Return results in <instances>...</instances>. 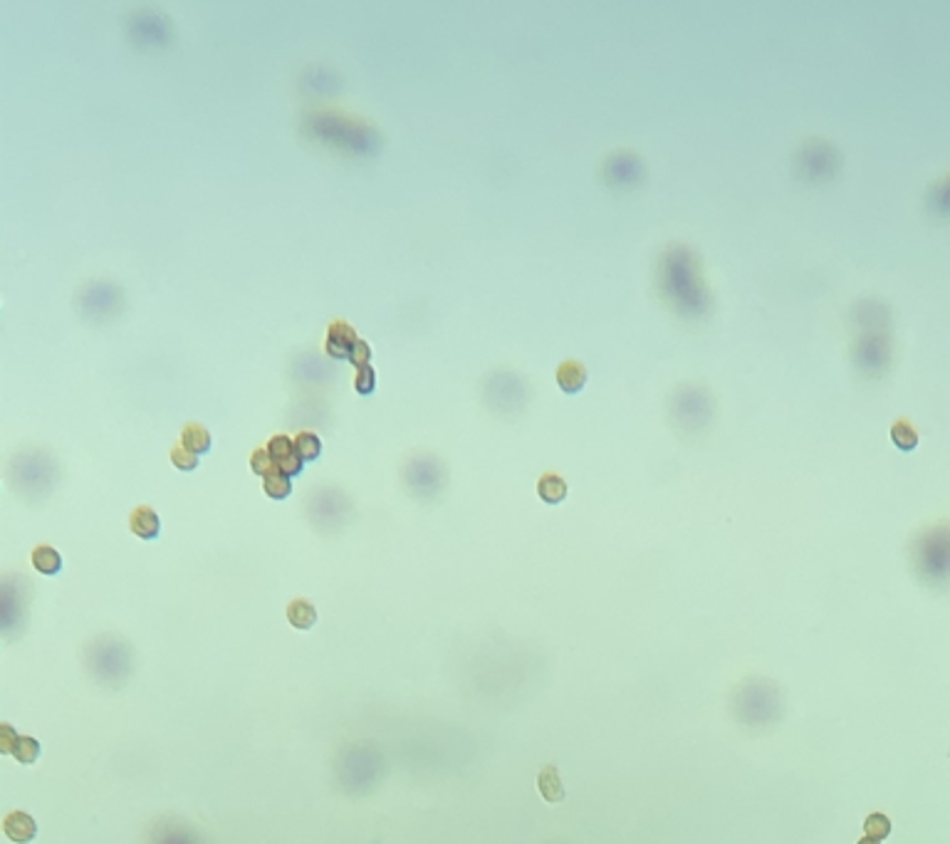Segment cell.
<instances>
[{
  "mask_svg": "<svg viewBox=\"0 0 950 844\" xmlns=\"http://www.w3.org/2000/svg\"><path fill=\"white\" fill-rule=\"evenodd\" d=\"M171 463L176 465L178 470H193L198 465V455L193 451H188L186 446H173L171 448Z\"/></svg>",
  "mask_w": 950,
  "mask_h": 844,
  "instance_id": "obj_21",
  "label": "cell"
},
{
  "mask_svg": "<svg viewBox=\"0 0 950 844\" xmlns=\"http://www.w3.org/2000/svg\"><path fill=\"white\" fill-rule=\"evenodd\" d=\"M265 448L270 451V455H273L275 465H283L285 460H290V458H295V455H300V453H297V448H295V441L290 439V436H285V434L273 436V439L268 441V446H265Z\"/></svg>",
  "mask_w": 950,
  "mask_h": 844,
  "instance_id": "obj_12",
  "label": "cell"
},
{
  "mask_svg": "<svg viewBox=\"0 0 950 844\" xmlns=\"http://www.w3.org/2000/svg\"><path fill=\"white\" fill-rule=\"evenodd\" d=\"M537 785H540V793H542V797H545L547 802L557 805V802H562V800H565V785H562L560 773H557L555 765H547V768H542L540 778H537Z\"/></svg>",
  "mask_w": 950,
  "mask_h": 844,
  "instance_id": "obj_8",
  "label": "cell"
},
{
  "mask_svg": "<svg viewBox=\"0 0 950 844\" xmlns=\"http://www.w3.org/2000/svg\"><path fill=\"white\" fill-rule=\"evenodd\" d=\"M357 342H359V337H357V329H354L352 324L337 319V322L329 324L324 349H327V354L332 359H349V354H352V349H354V344H357Z\"/></svg>",
  "mask_w": 950,
  "mask_h": 844,
  "instance_id": "obj_2",
  "label": "cell"
},
{
  "mask_svg": "<svg viewBox=\"0 0 950 844\" xmlns=\"http://www.w3.org/2000/svg\"><path fill=\"white\" fill-rule=\"evenodd\" d=\"M3 832H6V837L11 839V842L27 844V842H32V839H35L37 824H35V819H32L30 814L18 809V812H11L6 817V822H3Z\"/></svg>",
  "mask_w": 950,
  "mask_h": 844,
  "instance_id": "obj_4",
  "label": "cell"
},
{
  "mask_svg": "<svg viewBox=\"0 0 950 844\" xmlns=\"http://www.w3.org/2000/svg\"><path fill=\"white\" fill-rule=\"evenodd\" d=\"M263 488H265V493L273 498V501H285V498L292 493V480L278 470V473L263 478Z\"/></svg>",
  "mask_w": 950,
  "mask_h": 844,
  "instance_id": "obj_14",
  "label": "cell"
},
{
  "mask_svg": "<svg viewBox=\"0 0 950 844\" xmlns=\"http://www.w3.org/2000/svg\"><path fill=\"white\" fill-rule=\"evenodd\" d=\"M859 844H881V842H876V839H871V837H864V839H859Z\"/></svg>",
  "mask_w": 950,
  "mask_h": 844,
  "instance_id": "obj_24",
  "label": "cell"
},
{
  "mask_svg": "<svg viewBox=\"0 0 950 844\" xmlns=\"http://www.w3.org/2000/svg\"><path fill=\"white\" fill-rule=\"evenodd\" d=\"M658 283L671 305L683 314H703L708 307L705 285L698 273V265L686 248H671L661 258Z\"/></svg>",
  "mask_w": 950,
  "mask_h": 844,
  "instance_id": "obj_1",
  "label": "cell"
},
{
  "mask_svg": "<svg viewBox=\"0 0 950 844\" xmlns=\"http://www.w3.org/2000/svg\"><path fill=\"white\" fill-rule=\"evenodd\" d=\"M129 527H132L134 535L142 537V540H154V537H159V532H161V520H159L154 508L139 506V508H134L132 515H129Z\"/></svg>",
  "mask_w": 950,
  "mask_h": 844,
  "instance_id": "obj_5",
  "label": "cell"
},
{
  "mask_svg": "<svg viewBox=\"0 0 950 844\" xmlns=\"http://www.w3.org/2000/svg\"><path fill=\"white\" fill-rule=\"evenodd\" d=\"M369 359H371V347L364 342V339H359V342L354 344L352 354H349V362H352L357 369H362V367L369 365Z\"/></svg>",
  "mask_w": 950,
  "mask_h": 844,
  "instance_id": "obj_22",
  "label": "cell"
},
{
  "mask_svg": "<svg viewBox=\"0 0 950 844\" xmlns=\"http://www.w3.org/2000/svg\"><path fill=\"white\" fill-rule=\"evenodd\" d=\"M32 567L40 575H57L62 570V555L50 545H40L32 550Z\"/></svg>",
  "mask_w": 950,
  "mask_h": 844,
  "instance_id": "obj_10",
  "label": "cell"
},
{
  "mask_svg": "<svg viewBox=\"0 0 950 844\" xmlns=\"http://www.w3.org/2000/svg\"><path fill=\"white\" fill-rule=\"evenodd\" d=\"M537 493H540V498H542V501H545V503L555 506V503H562V501H565V496H567V483L560 478V475L547 473V475H542L540 483H537Z\"/></svg>",
  "mask_w": 950,
  "mask_h": 844,
  "instance_id": "obj_11",
  "label": "cell"
},
{
  "mask_svg": "<svg viewBox=\"0 0 950 844\" xmlns=\"http://www.w3.org/2000/svg\"><path fill=\"white\" fill-rule=\"evenodd\" d=\"M891 439L901 451H913L918 446V434L908 421H896L894 429H891Z\"/></svg>",
  "mask_w": 950,
  "mask_h": 844,
  "instance_id": "obj_16",
  "label": "cell"
},
{
  "mask_svg": "<svg viewBox=\"0 0 950 844\" xmlns=\"http://www.w3.org/2000/svg\"><path fill=\"white\" fill-rule=\"evenodd\" d=\"M295 448L302 455V460H317L322 453V441L312 431H300L297 439H295Z\"/></svg>",
  "mask_w": 950,
  "mask_h": 844,
  "instance_id": "obj_13",
  "label": "cell"
},
{
  "mask_svg": "<svg viewBox=\"0 0 950 844\" xmlns=\"http://www.w3.org/2000/svg\"><path fill=\"white\" fill-rule=\"evenodd\" d=\"M288 622L300 632H307L317 624V609L307 599H292L288 604Z\"/></svg>",
  "mask_w": 950,
  "mask_h": 844,
  "instance_id": "obj_6",
  "label": "cell"
},
{
  "mask_svg": "<svg viewBox=\"0 0 950 844\" xmlns=\"http://www.w3.org/2000/svg\"><path fill=\"white\" fill-rule=\"evenodd\" d=\"M181 444L186 446L188 451H193L196 455H201V453H206V451H211V434H208L206 426L191 421V424L183 426Z\"/></svg>",
  "mask_w": 950,
  "mask_h": 844,
  "instance_id": "obj_9",
  "label": "cell"
},
{
  "mask_svg": "<svg viewBox=\"0 0 950 844\" xmlns=\"http://www.w3.org/2000/svg\"><path fill=\"white\" fill-rule=\"evenodd\" d=\"M13 758L23 765H32L37 758H40V743H37L35 738H30V735H20L16 748H13Z\"/></svg>",
  "mask_w": 950,
  "mask_h": 844,
  "instance_id": "obj_15",
  "label": "cell"
},
{
  "mask_svg": "<svg viewBox=\"0 0 950 844\" xmlns=\"http://www.w3.org/2000/svg\"><path fill=\"white\" fill-rule=\"evenodd\" d=\"M250 468H253L258 475H263V478L278 473V465H275V460H273V455H270L268 448H255L253 451V455H250Z\"/></svg>",
  "mask_w": 950,
  "mask_h": 844,
  "instance_id": "obj_18",
  "label": "cell"
},
{
  "mask_svg": "<svg viewBox=\"0 0 950 844\" xmlns=\"http://www.w3.org/2000/svg\"><path fill=\"white\" fill-rule=\"evenodd\" d=\"M612 166H614V181H627V183H631V181H636V166H639V161H636V157H627V159H622V157H617L612 161Z\"/></svg>",
  "mask_w": 950,
  "mask_h": 844,
  "instance_id": "obj_19",
  "label": "cell"
},
{
  "mask_svg": "<svg viewBox=\"0 0 950 844\" xmlns=\"http://www.w3.org/2000/svg\"><path fill=\"white\" fill-rule=\"evenodd\" d=\"M374 386H376L374 367L366 365V367H362V369H357V377H354V389L366 396V394H371V391H374Z\"/></svg>",
  "mask_w": 950,
  "mask_h": 844,
  "instance_id": "obj_20",
  "label": "cell"
},
{
  "mask_svg": "<svg viewBox=\"0 0 950 844\" xmlns=\"http://www.w3.org/2000/svg\"><path fill=\"white\" fill-rule=\"evenodd\" d=\"M584 381H586V372H584V367L579 365V362H565V365L557 369V384L562 386V391H567V394H576V391L584 386Z\"/></svg>",
  "mask_w": 950,
  "mask_h": 844,
  "instance_id": "obj_7",
  "label": "cell"
},
{
  "mask_svg": "<svg viewBox=\"0 0 950 844\" xmlns=\"http://www.w3.org/2000/svg\"><path fill=\"white\" fill-rule=\"evenodd\" d=\"M18 738H20V735L13 730L11 723H3V726H0V753L13 755V748H16Z\"/></svg>",
  "mask_w": 950,
  "mask_h": 844,
  "instance_id": "obj_23",
  "label": "cell"
},
{
  "mask_svg": "<svg viewBox=\"0 0 950 844\" xmlns=\"http://www.w3.org/2000/svg\"><path fill=\"white\" fill-rule=\"evenodd\" d=\"M864 829H866V837L881 842V839H886L891 834V819L886 817V814H881V812H874V814H869V817H866Z\"/></svg>",
  "mask_w": 950,
  "mask_h": 844,
  "instance_id": "obj_17",
  "label": "cell"
},
{
  "mask_svg": "<svg viewBox=\"0 0 950 844\" xmlns=\"http://www.w3.org/2000/svg\"><path fill=\"white\" fill-rule=\"evenodd\" d=\"M676 419L688 426H698L708 419V399L696 389H686L676 399Z\"/></svg>",
  "mask_w": 950,
  "mask_h": 844,
  "instance_id": "obj_3",
  "label": "cell"
}]
</instances>
